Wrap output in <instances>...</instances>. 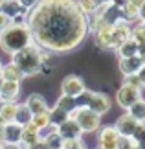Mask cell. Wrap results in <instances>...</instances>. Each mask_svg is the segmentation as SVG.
Segmentation results:
<instances>
[{
	"mask_svg": "<svg viewBox=\"0 0 145 149\" xmlns=\"http://www.w3.org/2000/svg\"><path fill=\"white\" fill-rule=\"evenodd\" d=\"M97 131V149H118L121 136L114 125H101Z\"/></svg>",
	"mask_w": 145,
	"mask_h": 149,
	"instance_id": "obj_5",
	"label": "cell"
},
{
	"mask_svg": "<svg viewBox=\"0 0 145 149\" xmlns=\"http://www.w3.org/2000/svg\"><path fill=\"white\" fill-rule=\"evenodd\" d=\"M15 109L17 101H0V118L4 120V123H11L15 120Z\"/></svg>",
	"mask_w": 145,
	"mask_h": 149,
	"instance_id": "obj_21",
	"label": "cell"
},
{
	"mask_svg": "<svg viewBox=\"0 0 145 149\" xmlns=\"http://www.w3.org/2000/svg\"><path fill=\"white\" fill-rule=\"evenodd\" d=\"M20 138H22V125L15 123V122L4 125V142L6 144L20 146Z\"/></svg>",
	"mask_w": 145,
	"mask_h": 149,
	"instance_id": "obj_13",
	"label": "cell"
},
{
	"mask_svg": "<svg viewBox=\"0 0 145 149\" xmlns=\"http://www.w3.org/2000/svg\"><path fill=\"white\" fill-rule=\"evenodd\" d=\"M127 2H129V0H112V4L116 6V8H119V9L123 8V6H125Z\"/></svg>",
	"mask_w": 145,
	"mask_h": 149,
	"instance_id": "obj_38",
	"label": "cell"
},
{
	"mask_svg": "<svg viewBox=\"0 0 145 149\" xmlns=\"http://www.w3.org/2000/svg\"><path fill=\"white\" fill-rule=\"evenodd\" d=\"M55 107H59L61 111H65V112H68V114H72L75 109H77V103H75V98H70V96L61 94L59 98H57Z\"/></svg>",
	"mask_w": 145,
	"mask_h": 149,
	"instance_id": "obj_24",
	"label": "cell"
},
{
	"mask_svg": "<svg viewBox=\"0 0 145 149\" xmlns=\"http://www.w3.org/2000/svg\"><path fill=\"white\" fill-rule=\"evenodd\" d=\"M40 138V133H39V129L37 127H33L31 123H28L22 127V138H20V146L22 147H30L31 144H35V142Z\"/></svg>",
	"mask_w": 145,
	"mask_h": 149,
	"instance_id": "obj_17",
	"label": "cell"
},
{
	"mask_svg": "<svg viewBox=\"0 0 145 149\" xmlns=\"http://www.w3.org/2000/svg\"><path fill=\"white\" fill-rule=\"evenodd\" d=\"M77 6H79V9L83 11L86 17H90V15L97 9L96 0H77Z\"/></svg>",
	"mask_w": 145,
	"mask_h": 149,
	"instance_id": "obj_26",
	"label": "cell"
},
{
	"mask_svg": "<svg viewBox=\"0 0 145 149\" xmlns=\"http://www.w3.org/2000/svg\"><path fill=\"white\" fill-rule=\"evenodd\" d=\"M0 77H2L4 81L20 83L22 79H24V74L19 70V66H17L15 63H8V65H2V68H0Z\"/></svg>",
	"mask_w": 145,
	"mask_h": 149,
	"instance_id": "obj_16",
	"label": "cell"
},
{
	"mask_svg": "<svg viewBox=\"0 0 145 149\" xmlns=\"http://www.w3.org/2000/svg\"><path fill=\"white\" fill-rule=\"evenodd\" d=\"M118 149H138V146H136V142L132 138H129V136H121Z\"/></svg>",
	"mask_w": 145,
	"mask_h": 149,
	"instance_id": "obj_30",
	"label": "cell"
},
{
	"mask_svg": "<svg viewBox=\"0 0 145 149\" xmlns=\"http://www.w3.org/2000/svg\"><path fill=\"white\" fill-rule=\"evenodd\" d=\"M57 133L61 134L62 140H75V138H81L83 131L79 129V125L75 123V120L70 116L66 122H62L59 127H57Z\"/></svg>",
	"mask_w": 145,
	"mask_h": 149,
	"instance_id": "obj_11",
	"label": "cell"
},
{
	"mask_svg": "<svg viewBox=\"0 0 145 149\" xmlns=\"http://www.w3.org/2000/svg\"><path fill=\"white\" fill-rule=\"evenodd\" d=\"M134 142H138V144H145V122H140L138 123V127H136V131H134V134L130 136Z\"/></svg>",
	"mask_w": 145,
	"mask_h": 149,
	"instance_id": "obj_29",
	"label": "cell"
},
{
	"mask_svg": "<svg viewBox=\"0 0 145 149\" xmlns=\"http://www.w3.org/2000/svg\"><path fill=\"white\" fill-rule=\"evenodd\" d=\"M0 31H2V28H0Z\"/></svg>",
	"mask_w": 145,
	"mask_h": 149,
	"instance_id": "obj_46",
	"label": "cell"
},
{
	"mask_svg": "<svg viewBox=\"0 0 145 149\" xmlns=\"http://www.w3.org/2000/svg\"><path fill=\"white\" fill-rule=\"evenodd\" d=\"M0 149H24L22 146H15V144H6V142H2L0 144Z\"/></svg>",
	"mask_w": 145,
	"mask_h": 149,
	"instance_id": "obj_36",
	"label": "cell"
},
{
	"mask_svg": "<svg viewBox=\"0 0 145 149\" xmlns=\"http://www.w3.org/2000/svg\"><path fill=\"white\" fill-rule=\"evenodd\" d=\"M42 55H44V50L37 46L35 42H31L30 46L22 48L20 52L11 55V63H15L19 66V70L24 74V77H30V76H35V74H40Z\"/></svg>",
	"mask_w": 145,
	"mask_h": 149,
	"instance_id": "obj_3",
	"label": "cell"
},
{
	"mask_svg": "<svg viewBox=\"0 0 145 149\" xmlns=\"http://www.w3.org/2000/svg\"><path fill=\"white\" fill-rule=\"evenodd\" d=\"M31 118H33V114L30 112V109L26 107V103H17V109H15V120H13V122L24 127V125L31 123Z\"/></svg>",
	"mask_w": 145,
	"mask_h": 149,
	"instance_id": "obj_20",
	"label": "cell"
},
{
	"mask_svg": "<svg viewBox=\"0 0 145 149\" xmlns=\"http://www.w3.org/2000/svg\"><path fill=\"white\" fill-rule=\"evenodd\" d=\"M136 146H138V149H145V144H143V142H142V144H138V142H136Z\"/></svg>",
	"mask_w": 145,
	"mask_h": 149,
	"instance_id": "obj_42",
	"label": "cell"
},
{
	"mask_svg": "<svg viewBox=\"0 0 145 149\" xmlns=\"http://www.w3.org/2000/svg\"><path fill=\"white\" fill-rule=\"evenodd\" d=\"M138 77H140V81H142V85H143V88H145V63L142 65V68L138 70V74H136Z\"/></svg>",
	"mask_w": 145,
	"mask_h": 149,
	"instance_id": "obj_35",
	"label": "cell"
},
{
	"mask_svg": "<svg viewBox=\"0 0 145 149\" xmlns=\"http://www.w3.org/2000/svg\"><path fill=\"white\" fill-rule=\"evenodd\" d=\"M4 120L2 118H0V144H2V142H4Z\"/></svg>",
	"mask_w": 145,
	"mask_h": 149,
	"instance_id": "obj_39",
	"label": "cell"
},
{
	"mask_svg": "<svg viewBox=\"0 0 145 149\" xmlns=\"http://www.w3.org/2000/svg\"><path fill=\"white\" fill-rule=\"evenodd\" d=\"M17 2H19V4H20L24 9H28V11H30V9L33 8V6H35V4L39 2V0H17Z\"/></svg>",
	"mask_w": 145,
	"mask_h": 149,
	"instance_id": "obj_33",
	"label": "cell"
},
{
	"mask_svg": "<svg viewBox=\"0 0 145 149\" xmlns=\"http://www.w3.org/2000/svg\"><path fill=\"white\" fill-rule=\"evenodd\" d=\"M31 125L33 127L39 129V133L42 129H46L50 125V120H48V112H42V114H35V116L31 118Z\"/></svg>",
	"mask_w": 145,
	"mask_h": 149,
	"instance_id": "obj_25",
	"label": "cell"
},
{
	"mask_svg": "<svg viewBox=\"0 0 145 149\" xmlns=\"http://www.w3.org/2000/svg\"><path fill=\"white\" fill-rule=\"evenodd\" d=\"M0 13L6 15L11 20L13 17H17L19 13H28V9H24L19 2H17V0H4L2 6H0Z\"/></svg>",
	"mask_w": 145,
	"mask_h": 149,
	"instance_id": "obj_18",
	"label": "cell"
},
{
	"mask_svg": "<svg viewBox=\"0 0 145 149\" xmlns=\"http://www.w3.org/2000/svg\"><path fill=\"white\" fill-rule=\"evenodd\" d=\"M138 123H140V122H136L129 112H125V114H121V116L116 120L114 127H116V131H118L119 136H129V138H130V136L134 134Z\"/></svg>",
	"mask_w": 145,
	"mask_h": 149,
	"instance_id": "obj_10",
	"label": "cell"
},
{
	"mask_svg": "<svg viewBox=\"0 0 145 149\" xmlns=\"http://www.w3.org/2000/svg\"><path fill=\"white\" fill-rule=\"evenodd\" d=\"M26 107L30 109V112L35 116V114H42V112H48V103H46L44 100V96H40V94H31V96H28V100H26Z\"/></svg>",
	"mask_w": 145,
	"mask_h": 149,
	"instance_id": "obj_15",
	"label": "cell"
},
{
	"mask_svg": "<svg viewBox=\"0 0 145 149\" xmlns=\"http://www.w3.org/2000/svg\"><path fill=\"white\" fill-rule=\"evenodd\" d=\"M68 118H70V114L65 112V111H61L59 107H50L48 109V120H50L51 125H55V127H59V125L62 122H66Z\"/></svg>",
	"mask_w": 145,
	"mask_h": 149,
	"instance_id": "obj_22",
	"label": "cell"
},
{
	"mask_svg": "<svg viewBox=\"0 0 145 149\" xmlns=\"http://www.w3.org/2000/svg\"><path fill=\"white\" fill-rule=\"evenodd\" d=\"M26 26L33 42L50 54H66L88 35V17L77 0H39L28 11Z\"/></svg>",
	"mask_w": 145,
	"mask_h": 149,
	"instance_id": "obj_1",
	"label": "cell"
},
{
	"mask_svg": "<svg viewBox=\"0 0 145 149\" xmlns=\"http://www.w3.org/2000/svg\"><path fill=\"white\" fill-rule=\"evenodd\" d=\"M116 52H118L119 59H123V57H132V55H138V42H136L132 37H129L127 41H123V42H121L118 48H116Z\"/></svg>",
	"mask_w": 145,
	"mask_h": 149,
	"instance_id": "obj_19",
	"label": "cell"
},
{
	"mask_svg": "<svg viewBox=\"0 0 145 149\" xmlns=\"http://www.w3.org/2000/svg\"><path fill=\"white\" fill-rule=\"evenodd\" d=\"M61 149H86V146L81 138H75V140H65Z\"/></svg>",
	"mask_w": 145,
	"mask_h": 149,
	"instance_id": "obj_28",
	"label": "cell"
},
{
	"mask_svg": "<svg viewBox=\"0 0 145 149\" xmlns=\"http://www.w3.org/2000/svg\"><path fill=\"white\" fill-rule=\"evenodd\" d=\"M142 92H143V90L123 83V85L118 88V92H116V103H118L121 109H125V111H127V109H129L132 103H136L138 100L142 98Z\"/></svg>",
	"mask_w": 145,
	"mask_h": 149,
	"instance_id": "obj_6",
	"label": "cell"
},
{
	"mask_svg": "<svg viewBox=\"0 0 145 149\" xmlns=\"http://www.w3.org/2000/svg\"><path fill=\"white\" fill-rule=\"evenodd\" d=\"M138 55H140L142 61L145 63V42L143 44H138Z\"/></svg>",
	"mask_w": 145,
	"mask_h": 149,
	"instance_id": "obj_37",
	"label": "cell"
},
{
	"mask_svg": "<svg viewBox=\"0 0 145 149\" xmlns=\"http://www.w3.org/2000/svg\"><path fill=\"white\" fill-rule=\"evenodd\" d=\"M138 20L140 22H145V2L138 8Z\"/></svg>",
	"mask_w": 145,
	"mask_h": 149,
	"instance_id": "obj_34",
	"label": "cell"
},
{
	"mask_svg": "<svg viewBox=\"0 0 145 149\" xmlns=\"http://www.w3.org/2000/svg\"><path fill=\"white\" fill-rule=\"evenodd\" d=\"M2 83H4V79H2V77H0V88H2Z\"/></svg>",
	"mask_w": 145,
	"mask_h": 149,
	"instance_id": "obj_44",
	"label": "cell"
},
{
	"mask_svg": "<svg viewBox=\"0 0 145 149\" xmlns=\"http://www.w3.org/2000/svg\"><path fill=\"white\" fill-rule=\"evenodd\" d=\"M110 107H112V100H110L108 94H105V92H94L92 94V100L88 103V109L92 112L103 116V114H107L110 111Z\"/></svg>",
	"mask_w": 145,
	"mask_h": 149,
	"instance_id": "obj_8",
	"label": "cell"
},
{
	"mask_svg": "<svg viewBox=\"0 0 145 149\" xmlns=\"http://www.w3.org/2000/svg\"><path fill=\"white\" fill-rule=\"evenodd\" d=\"M96 149H97V147H96Z\"/></svg>",
	"mask_w": 145,
	"mask_h": 149,
	"instance_id": "obj_47",
	"label": "cell"
},
{
	"mask_svg": "<svg viewBox=\"0 0 145 149\" xmlns=\"http://www.w3.org/2000/svg\"><path fill=\"white\" fill-rule=\"evenodd\" d=\"M140 28L143 30V33H145V22H140Z\"/></svg>",
	"mask_w": 145,
	"mask_h": 149,
	"instance_id": "obj_43",
	"label": "cell"
},
{
	"mask_svg": "<svg viewBox=\"0 0 145 149\" xmlns=\"http://www.w3.org/2000/svg\"><path fill=\"white\" fill-rule=\"evenodd\" d=\"M143 61L140 55H132V57H123L119 59V70L123 76H132V74H138V70L142 68Z\"/></svg>",
	"mask_w": 145,
	"mask_h": 149,
	"instance_id": "obj_12",
	"label": "cell"
},
{
	"mask_svg": "<svg viewBox=\"0 0 145 149\" xmlns=\"http://www.w3.org/2000/svg\"><path fill=\"white\" fill-rule=\"evenodd\" d=\"M127 111H129V114L136 122H145V100L143 98H140L136 103H132Z\"/></svg>",
	"mask_w": 145,
	"mask_h": 149,
	"instance_id": "obj_23",
	"label": "cell"
},
{
	"mask_svg": "<svg viewBox=\"0 0 145 149\" xmlns=\"http://www.w3.org/2000/svg\"><path fill=\"white\" fill-rule=\"evenodd\" d=\"M85 88H86V87H85L83 77L75 76V74H70V76H66L65 79H62V83H61V94L70 96V98H75V96H79Z\"/></svg>",
	"mask_w": 145,
	"mask_h": 149,
	"instance_id": "obj_7",
	"label": "cell"
},
{
	"mask_svg": "<svg viewBox=\"0 0 145 149\" xmlns=\"http://www.w3.org/2000/svg\"><path fill=\"white\" fill-rule=\"evenodd\" d=\"M26 149H50V146L46 144V140H44V138H39L35 144H31L30 147H26Z\"/></svg>",
	"mask_w": 145,
	"mask_h": 149,
	"instance_id": "obj_32",
	"label": "cell"
},
{
	"mask_svg": "<svg viewBox=\"0 0 145 149\" xmlns=\"http://www.w3.org/2000/svg\"><path fill=\"white\" fill-rule=\"evenodd\" d=\"M110 2H112V0H96L97 6H101V4H110Z\"/></svg>",
	"mask_w": 145,
	"mask_h": 149,
	"instance_id": "obj_41",
	"label": "cell"
},
{
	"mask_svg": "<svg viewBox=\"0 0 145 149\" xmlns=\"http://www.w3.org/2000/svg\"><path fill=\"white\" fill-rule=\"evenodd\" d=\"M31 42H33V37L26 24H8L0 31V48L9 55L30 46Z\"/></svg>",
	"mask_w": 145,
	"mask_h": 149,
	"instance_id": "obj_2",
	"label": "cell"
},
{
	"mask_svg": "<svg viewBox=\"0 0 145 149\" xmlns=\"http://www.w3.org/2000/svg\"><path fill=\"white\" fill-rule=\"evenodd\" d=\"M145 2V0H129V4H132V6H136V8H140V6Z\"/></svg>",
	"mask_w": 145,
	"mask_h": 149,
	"instance_id": "obj_40",
	"label": "cell"
},
{
	"mask_svg": "<svg viewBox=\"0 0 145 149\" xmlns=\"http://www.w3.org/2000/svg\"><path fill=\"white\" fill-rule=\"evenodd\" d=\"M92 94H94V90L85 88L79 96H75V103H77V107H88V103L92 100Z\"/></svg>",
	"mask_w": 145,
	"mask_h": 149,
	"instance_id": "obj_27",
	"label": "cell"
},
{
	"mask_svg": "<svg viewBox=\"0 0 145 149\" xmlns=\"http://www.w3.org/2000/svg\"><path fill=\"white\" fill-rule=\"evenodd\" d=\"M20 94V83L17 81H4L0 88V101H17Z\"/></svg>",
	"mask_w": 145,
	"mask_h": 149,
	"instance_id": "obj_14",
	"label": "cell"
},
{
	"mask_svg": "<svg viewBox=\"0 0 145 149\" xmlns=\"http://www.w3.org/2000/svg\"><path fill=\"white\" fill-rule=\"evenodd\" d=\"M0 68H2V61H0Z\"/></svg>",
	"mask_w": 145,
	"mask_h": 149,
	"instance_id": "obj_45",
	"label": "cell"
},
{
	"mask_svg": "<svg viewBox=\"0 0 145 149\" xmlns=\"http://www.w3.org/2000/svg\"><path fill=\"white\" fill-rule=\"evenodd\" d=\"M123 83L130 85V87H136V88H140V90H143V85H142L140 77H138L136 74H132V76H125V81H123Z\"/></svg>",
	"mask_w": 145,
	"mask_h": 149,
	"instance_id": "obj_31",
	"label": "cell"
},
{
	"mask_svg": "<svg viewBox=\"0 0 145 149\" xmlns=\"http://www.w3.org/2000/svg\"><path fill=\"white\" fill-rule=\"evenodd\" d=\"M70 116L75 120V123L79 125L83 133H96L101 127V116L92 112L88 107H77Z\"/></svg>",
	"mask_w": 145,
	"mask_h": 149,
	"instance_id": "obj_4",
	"label": "cell"
},
{
	"mask_svg": "<svg viewBox=\"0 0 145 149\" xmlns=\"http://www.w3.org/2000/svg\"><path fill=\"white\" fill-rule=\"evenodd\" d=\"M112 26H103L97 31H94V42H96L97 48H101V50H116L114 39H112Z\"/></svg>",
	"mask_w": 145,
	"mask_h": 149,
	"instance_id": "obj_9",
	"label": "cell"
}]
</instances>
